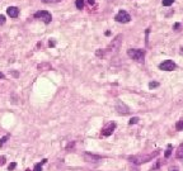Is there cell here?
I'll return each mask as SVG.
<instances>
[{"label": "cell", "mask_w": 183, "mask_h": 171, "mask_svg": "<svg viewBox=\"0 0 183 171\" xmlns=\"http://www.w3.org/2000/svg\"><path fill=\"white\" fill-rule=\"evenodd\" d=\"M145 49L141 48H130L127 49V55L129 57H131L132 60H135L136 62H144L145 60Z\"/></svg>", "instance_id": "obj_1"}, {"label": "cell", "mask_w": 183, "mask_h": 171, "mask_svg": "<svg viewBox=\"0 0 183 171\" xmlns=\"http://www.w3.org/2000/svg\"><path fill=\"white\" fill-rule=\"evenodd\" d=\"M159 155V151H155L153 153H149V155H144V156H132V157H129V160H131V162L136 165H140V164H144V162H147V161H151L155 156Z\"/></svg>", "instance_id": "obj_2"}, {"label": "cell", "mask_w": 183, "mask_h": 171, "mask_svg": "<svg viewBox=\"0 0 183 171\" xmlns=\"http://www.w3.org/2000/svg\"><path fill=\"white\" fill-rule=\"evenodd\" d=\"M34 18L41 19L43 23H46V24H50L52 20V15H51V13L47 10H38L34 13Z\"/></svg>", "instance_id": "obj_3"}, {"label": "cell", "mask_w": 183, "mask_h": 171, "mask_svg": "<svg viewBox=\"0 0 183 171\" xmlns=\"http://www.w3.org/2000/svg\"><path fill=\"white\" fill-rule=\"evenodd\" d=\"M114 19H116V22H118V23H129L130 20H131V17H130V14L126 10H120L118 13L116 14Z\"/></svg>", "instance_id": "obj_4"}, {"label": "cell", "mask_w": 183, "mask_h": 171, "mask_svg": "<svg viewBox=\"0 0 183 171\" xmlns=\"http://www.w3.org/2000/svg\"><path fill=\"white\" fill-rule=\"evenodd\" d=\"M121 42H122V34H118V36H117V37L114 38V39L111 42V45L108 46L107 51H110V52H114V51H117V49L120 48Z\"/></svg>", "instance_id": "obj_5"}, {"label": "cell", "mask_w": 183, "mask_h": 171, "mask_svg": "<svg viewBox=\"0 0 183 171\" xmlns=\"http://www.w3.org/2000/svg\"><path fill=\"white\" fill-rule=\"evenodd\" d=\"M159 69L163 70V71H173L176 69V63L172 60H165L159 65Z\"/></svg>", "instance_id": "obj_6"}, {"label": "cell", "mask_w": 183, "mask_h": 171, "mask_svg": "<svg viewBox=\"0 0 183 171\" xmlns=\"http://www.w3.org/2000/svg\"><path fill=\"white\" fill-rule=\"evenodd\" d=\"M114 129H116V123H113V122L108 123V124L102 129V136L103 137H108V136H111L112 133H113Z\"/></svg>", "instance_id": "obj_7"}, {"label": "cell", "mask_w": 183, "mask_h": 171, "mask_svg": "<svg viewBox=\"0 0 183 171\" xmlns=\"http://www.w3.org/2000/svg\"><path fill=\"white\" fill-rule=\"evenodd\" d=\"M116 110L120 114H129L130 113V109L126 107L123 103H121V102H118L117 103V105H116Z\"/></svg>", "instance_id": "obj_8"}, {"label": "cell", "mask_w": 183, "mask_h": 171, "mask_svg": "<svg viewBox=\"0 0 183 171\" xmlns=\"http://www.w3.org/2000/svg\"><path fill=\"white\" fill-rule=\"evenodd\" d=\"M7 14L10 18H17V17L19 15V9L17 7H9L7 9Z\"/></svg>", "instance_id": "obj_9"}, {"label": "cell", "mask_w": 183, "mask_h": 171, "mask_svg": "<svg viewBox=\"0 0 183 171\" xmlns=\"http://www.w3.org/2000/svg\"><path fill=\"white\" fill-rule=\"evenodd\" d=\"M85 160L87 161H92V160H101V157H99V156H94V155H89V153H87V155H85Z\"/></svg>", "instance_id": "obj_10"}, {"label": "cell", "mask_w": 183, "mask_h": 171, "mask_svg": "<svg viewBox=\"0 0 183 171\" xmlns=\"http://www.w3.org/2000/svg\"><path fill=\"white\" fill-rule=\"evenodd\" d=\"M177 157H178V158H183V143L178 147V150H177Z\"/></svg>", "instance_id": "obj_11"}, {"label": "cell", "mask_w": 183, "mask_h": 171, "mask_svg": "<svg viewBox=\"0 0 183 171\" xmlns=\"http://www.w3.org/2000/svg\"><path fill=\"white\" fill-rule=\"evenodd\" d=\"M76 8H78V9H83V8H84V0H76Z\"/></svg>", "instance_id": "obj_12"}, {"label": "cell", "mask_w": 183, "mask_h": 171, "mask_svg": "<svg viewBox=\"0 0 183 171\" xmlns=\"http://www.w3.org/2000/svg\"><path fill=\"white\" fill-rule=\"evenodd\" d=\"M170 153H172V144H168V148H167V151H165L164 156L168 158V157H169V156H170Z\"/></svg>", "instance_id": "obj_13"}, {"label": "cell", "mask_w": 183, "mask_h": 171, "mask_svg": "<svg viewBox=\"0 0 183 171\" xmlns=\"http://www.w3.org/2000/svg\"><path fill=\"white\" fill-rule=\"evenodd\" d=\"M38 69H40V70H43V69L50 70V69H51V66H50L48 63H42V65H38Z\"/></svg>", "instance_id": "obj_14"}, {"label": "cell", "mask_w": 183, "mask_h": 171, "mask_svg": "<svg viewBox=\"0 0 183 171\" xmlns=\"http://www.w3.org/2000/svg\"><path fill=\"white\" fill-rule=\"evenodd\" d=\"M176 128H177V131H183V119H181L178 123H177Z\"/></svg>", "instance_id": "obj_15"}, {"label": "cell", "mask_w": 183, "mask_h": 171, "mask_svg": "<svg viewBox=\"0 0 183 171\" xmlns=\"http://www.w3.org/2000/svg\"><path fill=\"white\" fill-rule=\"evenodd\" d=\"M174 3V0H163V5L164 7H170Z\"/></svg>", "instance_id": "obj_16"}, {"label": "cell", "mask_w": 183, "mask_h": 171, "mask_svg": "<svg viewBox=\"0 0 183 171\" xmlns=\"http://www.w3.org/2000/svg\"><path fill=\"white\" fill-rule=\"evenodd\" d=\"M137 122H139V118H137V117H134V118H131V119H130L129 124H130V126H132V124H136Z\"/></svg>", "instance_id": "obj_17"}, {"label": "cell", "mask_w": 183, "mask_h": 171, "mask_svg": "<svg viewBox=\"0 0 183 171\" xmlns=\"http://www.w3.org/2000/svg\"><path fill=\"white\" fill-rule=\"evenodd\" d=\"M8 138H9V136H4V137H3L1 138V140H0V147H3V146H4V143L5 142H7V140H8Z\"/></svg>", "instance_id": "obj_18"}, {"label": "cell", "mask_w": 183, "mask_h": 171, "mask_svg": "<svg viewBox=\"0 0 183 171\" xmlns=\"http://www.w3.org/2000/svg\"><path fill=\"white\" fill-rule=\"evenodd\" d=\"M33 171H42V165H41V164H36V165H34Z\"/></svg>", "instance_id": "obj_19"}, {"label": "cell", "mask_w": 183, "mask_h": 171, "mask_svg": "<svg viewBox=\"0 0 183 171\" xmlns=\"http://www.w3.org/2000/svg\"><path fill=\"white\" fill-rule=\"evenodd\" d=\"M15 167H17V164H15V162H11L9 166H8V169H9V171H13Z\"/></svg>", "instance_id": "obj_20"}, {"label": "cell", "mask_w": 183, "mask_h": 171, "mask_svg": "<svg viewBox=\"0 0 183 171\" xmlns=\"http://www.w3.org/2000/svg\"><path fill=\"white\" fill-rule=\"evenodd\" d=\"M158 86H159L158 82H150V84H149V88H150V89H153V88H158Z\"/></svg>", "instance_id": "obj_21"}, {"label": "cell", "mask_w": 183, "mask_h": 171, "mask_svg": "<svg viewBox=\"0 0 183 171\" xmlns=\"http://www.w3.org/2000/svg\"><path fill=\"white\" fill-rule=\"evenodd\" d=\"M43 3H46V4H50V3H59L61 1V0H42Z\"/></svg>", "instance_id": "obj_22"}, {"label": "cell", "mask_w": 183, "mask_h": 171, "mask_svg": "<svg viewBox=\"0 0 183 171\" xmlns=\"http://www.w3.org/2000/svg\"><path fill=\"white\" fill-rule=\"evenodd\" d=\"M4 23H5V17L0 14V25H3V24H4Z\"/></svg>", "instance_id": "obj_23"}, {"label": "cell", "mask_w": 183, "mask_h": 171, "mask_svg": "<svg viewBox=\"0 0 183 171\" xmlns=\"http://www.w3.org/2000/svg\"><path fill=\"white\" fill-rule=\"evenodd\" d=\"M5 160H7V158H5V156H1V157H0V165H4L5 164Z\"/></svg>", "instance_id": "obj_24"}, {"label": "cell", "mask_w": 183, "mask_h": 171, "mask_svg": "<svg viewBox=\"0 0 183 171\" xmlns=\"http://www.w3.org/2000/svg\"><path fill=\"white\" fill-rule=\"evenodd\" d=\"M88 3H89V5H94V3H96V0H88Z\"/></svg>", "instance_id": "obj_25"}, {"label": "cell", "mask_w": 183, "mask_h": 171, "mask_svg": "<svg viewBox=\"0 0 183 171\" xmlns=\"http://www.w3.org/2000/svg\"><path fill=\"white\" fill-rule=\"evenodd\" d=\"M55 46V42L54 41H50V47H54Z\"/></svg>", "instance_id": "obj_26"}, {"label": "cell", "mask_w": 183, "mask_h": 171, "mask_svg": "<svg viewBox=\"0 0 183 171\" xmlns=\"http://www.w3.org/2000/svg\"><path fill=\"white\" fill-rule=\"evenodd\" d=\"M3 79H4V73L0 72V80H3Z\"/></svg>", "instance_id": "obj_27"}, {"label": "cell", "mask_w": 183, "mask_h": 171, "mask_svg": "<svg viewBox=\"0 0 183 171\" xmlns=\"http://www.w3.org/2000/svg\"><path fill=\"white\" fill-rule=\"evenodd\" d=\"M169 171H178V169H170Z\"/></svg>", "instance_id": "obj_28"}, {"label": "cell", "mask_w": 183, "mask_h": 171, "mask_svg": "<svg viewBox=\"0 0 183 171\" xmlns=\"http://www.w3.org/2000/svg\"><path fill=\"white\" fill-rule=\"evenodd\" d=\"M26 171H31V170H26Z\"/></svg>", "instance_id": "obj_29"}]
</instances>
